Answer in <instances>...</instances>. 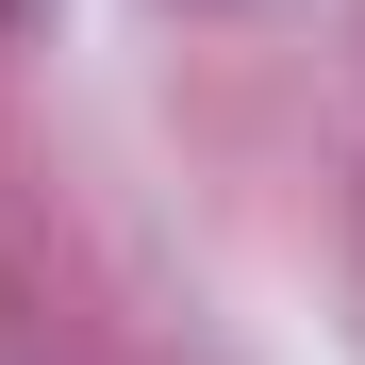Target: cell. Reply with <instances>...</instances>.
<instances>
[{
	"label": "cell",
	"mask_w": 365,
	"mask_h": 365,
	"mask_svg": "<svg viewBox=\"0 0 365 365\" xmlns=\"http://www.w3.org/2000/svg\"><path fill=\"white\" fill-rule=\"evenodd\" d=\"M0 17H17V0H0Z\"/></svg>",
	"instance_id": "obj_1"
}]
</instances>
